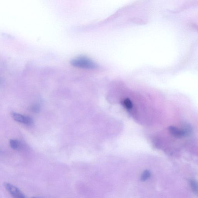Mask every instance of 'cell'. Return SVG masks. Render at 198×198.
I'll return each instance as SVG.
<instances>
[{"label": "cell", "mask_w": 198, "mask_h": 198, "mask_svg": "<svg viewBox=\"0 0 198 198\" xmlns=\"http://www.w3.org/2000/svg\"><path fill=\"white\" fill-rule=\"evenodd\" d=\"M71 64L78 68L92 70L97 68V65L91 59L85 57H79L72 59Z\"/></svg>", "instance_id": "obj_1"}, {"label": "cell", "mask_w": 198, "mask_h": 198, "mask_svg": "<svg viewBox=\"0 0 198 198\" xmlns=\"http://www.w3.org/2000/svg\"><path fill=\"white\" fill-rule=\"evenodd\" d=\"M5 187L13 198H26L22 191L10 183H4Z\"/></svg>", "instance_id": "obj_2"}, {"label": "cell", "mask_w": 198, "mask_h": 198, "mask_svg": "<svg viewBox=\"0 0 198 198\" xmlns=\"http://www.w3.org/2000/svg\"><path fill=\"white\" fill-rule=\"evenodd\" d=\"M12 117L16 121L19 123H23L24 124L29 125L32 123L31 119L28 117L25 116L21 114L15 113H12Z\"/></svg>", "instance_id": "obj_3"}, {"label": "cell", "mask_w": 198, "mask_h": 198, "mask_svg": "<svg viewBox=\"0 0 198 198\" xmlns=\"http://www.w3.org/2000/svg\"><path fill=\"white\" fill-rule=\"evenodd\" d=\"M169 130L174 137L176 138H181L186 135L184 130H181L176 127L170 126L169 127Z\"/></svg>", "instance_id": "obj_4"}, {"label": "cell", "mask_w": 198, "mask_h": 198, "mask_svg": "<svg viewBox=\"0 0 198 198\" xmlns=\"http://www.w3.org/2000/svg\"><path fill=\"white\" fill-rule=\"evenodd\" d=\"M122 104H123L124 107L126 109H131L133 108V103L131 100L128 98L124 100Z\"/></svg>", "instance_id": "obj_5"}, {"label": "cell", "mask_w": 198, "mask_h": 198, "mask_svg": "<svg viewBox=\"0 0 198 198\" xmlns=\"http://www.w3.org/2000/svg\"><path fill=\"white\" fill-rule=\"evenodd\" d=\"M10 145L11 147L15 150L18 149L20 146V142L16 140H10Z\"/></svg>", "instance_id": "obj_6"}, {"label": "cell", "mask_w": 198, "mask_h": 198, "mask_svg": "<svg viewBox=\"0 0 198 198\" xmlns=\"http://www.w3.org/2000/svg\"><path fill=\"white\" fill-rule=\"evenodd\" d=\"M151 173L148 170H145L142 175L141 180L142 181H145L150 176Z\"/></svg>", "instance_id": "obj_7"}, {"label": "cell", "mask_w": 198, "mask_h": 198, "mask_svg": "<svg viewBox=\"0 0 198 198\" xmlns=\"http://www.w3.org/2000/svg\"><path fill=\"white\" fill-rule=\"evenodd\" d=\"M191 189L196 194H197L198 193V186L197 183L195 180H191Z\"/></svg>", "instance_id": "obj_8"}, {"label": "cell", "mask_w": 198, "mask_h": 198, "mask_svg": "<svg viewBox=\"0 0 198 198\" xmlns=\"http://www.w3.org/2000/svg\"><path fill=\"white\" fill-rule=\"evenodd\" d=\"M31 198H40L36 197H32Z\"/></svg>", "instance_id": "obj_9"}]
</instances>
